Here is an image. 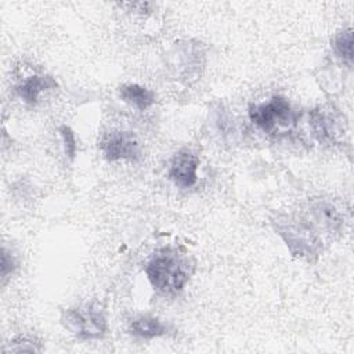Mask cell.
I'll list each match as a JSON object with an SVG mask.
<instances>
[{"label": "cell", "mask_w": 354, "mask_h": 354, "mask_svg": "<svg viewBox=\"0 0 354 354\" xmlns=\"http://www.w3.org/2000/svg\"><path fill=\"white\" fill-rule=\"evenodd\" d=\"M14 267H15V263H14L12 256L6 250V248H3V250H1V266H0L1 278H6L8 274H11Z\"/></svg>", "instance_id": "obj_13"}, {"label": "cell", "mask_w": 354, "mask_h": 354, "mask_svg": "<svg viewBox=\"0 0 354 354\" xmlns=\"http://www.w3.org/2000/svg\"><path fill=\"white\" fill-rule=\"evenodd\" d=\"M336 54L348 65L353 64V30L351 28L343 29L335 37Z\"/></svg>", "instance_id": "obj_10"}, {"label": "cell", "mask_w": 354, "mask_h": 354, "mask_svg": "<svg viewBox=\"0 0 354 354\" xmlns=\"http://www.w3.org/2000/svg\"><path fill=\"white\" fill-rule=\"evenodd\" d=\"M144 271L148 281L156 290L165 295H174L183 290L188 282L192 266L177 252L166 249L155 254L147 263Z\"/></svg>", "instance_id": "obj_1"}, {"label": "cell", "mask_w": 354, "mask_h": 354, "mask_svg": "<svg viewBox=\"0 0 354 354\" xmlns=\"http://www.w3.org/2000/svg\"><path fill=\"white\" fill-rule=\"evenodd\" d=\"M129 329L133 335L144 339L158 337L167 332V328L165 326V324L159 318L151 317V315H140L134 318L130 322Z\"/></svg>", "instance_id": "obj_9"}, {"label": "cell", "mask_w": 354, "mask_h": 354, "mask_svg": "<svg viewBox=\"0 0 354 354\" xmlns=\"http://www.w3.org/2000/svg\"><path fill=\"white\" fill-rule=\"evenodd\" d=\"M119 94L123 101L131 104L133 106H136L140 111L149 108L155 102L153 93L140 84H136V83H129V84L120 86Z\"/></svg>", "instance_id": "obj_8"}, {"label": "cell", "mask_w": 354, "mask_h": 354, "mask_svg": "<svg viewBox=\"0 0 354 354\" xmlns=\"http://www.w3.org/2000/svg\"><path fill=\"white\" fill-rule=\"evenodd\" d=\"M59 133L61 137L64 140V145H65V153L68 155L69 159H73L75 153H76V138H75V133L72 131V129L69 126H61L59 127Z\"/></svg>", "instance_id": "obj_12"}, {"label": "cell", "mask_w": 354, "mask_h": 354, "mask_svg": "<svg viewBox=\"0 0 354 354\" xmlns=\"http://www.w3.org/2000/svg\"><path fill=\"white\" fill-rule=\"evenodd\" d=\"M61 322L80 339H100L106 332L105 315L95 304H83L62 311Z\"/></svg>", "instance_id": "obj_2"}, {"label": "cell", "mask_w": 354, "mask_h": 354, "mask_svg": "<svg viewBox=\"0 0 354 354\" xmlns=\"http://www.w3.org/2000/svg\"><path fill=\"white\" fill-rule=\"evenodd\" d=\"M278 234L285 239L288 248L295 256L300 257H313L318 256L321 249L318 238L310 231L308 227L303 224H296L292 221L288 223H278L277 224Z\"/></svg>", "instance_id": "obj_4"}, {"label": "cell", "mask_w": 354, "mask_h": 354, "mask_svg": "<svg viewBox=\"0 0 354 354\" xmlns=\"http://www.w3.org/2000/svg\"><path fill=\"white\" fill-rule=\"evenodd\" d=\"M54 87H57V82L51 76H48V75H33V76L28 77L22 84H19L17 91L25 102L35 104L41 91L48 90V88H54Z\"/></svg>", "instance_id": "obj_7"}, {"label": "cell", "mask_w": 354, "mask_h": 354, "mask_svg": "<svg viewBox=\"0 0 354 354\" xmlns=\"http://www.w3.org/2000/svg\"><path fill=\"white\" fill-rule=\"evenodd\" d=\"M198 166H199L198 156L188 149H183L173 156L169 167V177L176 185L181 188L192 187L198 178L196 176Z\"/></svg>", "instance_id": "obj_6"}, {"label": "cell", "mask_w": 354, "mask_h": 354, "mask_svg": "<svg viewBox=\"0 0 354 354\" xmlns=\"http://www.w3.org/2000/svg\"><path fill=\"white\" fill-rule=\"evenodd\" d=\"M100 148L108 160L136 162L141 156L140 144L130 131L112 130L106 133L100 141Z\"/></svg>", "instance_id": "obj_5"}, {"label": "cell", "mask_w": 354, "mask_h": 354, "mask_svg": "<svg viewBox=\"0 0 354 354\" xmlns=\"http://www.w3.org/2000/svg\"><path fill=\"white\" fill-rule=\"evenodd\" d=\"M250 120L264 133L275 130L277 124L289 126L295 122V113L290 104L283 97H272L264 104H256L249 108Z\"/></svg>", "instance_id": "obj_3"}, {"label": "cell", "mask_w": 354, "mask_h": 354, "mask_svg": "<svg viewBox=\"0 0 354 354\" xmlns=\"http://www.w3.org/2000/svg\"><path fill=\"white\" fill-rule=\"evenodd\" d=\"M314 213L319 220V223L322 221V224L328 225L329 228H336L340 224V214L332 205L318 203L314 207Z\"/></svg>", "instance_id": "obj_11"}]
</instances>
